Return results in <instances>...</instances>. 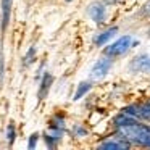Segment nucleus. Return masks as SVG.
<instances>
[{
  "label": "nucleus",
  "instance_id": "f257e3e1",
  "mask_svg": "<svg viewBox=\"0 0 150 150\" xmlns=\"http://www.w3.org/2000/svg\"><path fill=\"white\" fill-rule=\"evenodd\" d=\"M120 132L129 142L150 147V126H144V124L134 123V124H129V126L120 127Z\"/></svg>",
  "mask_w": 150,
  "mask_h": 150
},
{
  "label": "nucleus",
  "instance_id": "f03ea898",
  "mask_svg": "<svg viewBox=\"0 0 150 150\" xmlns=\"http://www.w3.org/2000/svg\"><path fill=\"white\" fill-rule=\"evenodd\" d=\"M131 47V36L120 37L116 42H113L110 47L105 49V55L108 57H121L127 52V49Z\"/></svg>",
  "mask_w": 150,
  "mask_h": 150
},
{
  "label": "nucleus",
  "instance_id": "7ed1b4c3",
  "mask_svg": "<svg viewBox=\"0 0 150 150\" xmlns=\"http://www.w3.org/2000/svg\"><path fill=\"white\" fill-rule=\"evenodd\" d=\"M110 68H111V60L110 58H107V57L98 58L97 62L94 63L92 69H91V78L92 79H102V78H105V76L108 74V71H110Z\"/></svg>",
  "mask_w": 150,
  "mask_h": 150
},
{
  "label": "nucleus",
  "instance_id": "20e7f679",
  "mask_svg": "<svg viewBox=\"0 0 150 150\" xmlns=\"http://www.w3.org/2000/svg\"><path fill=\"white\" fill-rule=\"evenodd\" d=\"M87 13H89V16L92 18V21L97 23V24H102L105 21V16H107L105 7L102 4H98V2H95V4H92L91 7H89Z\"/></svg>",
  "mask_w": 150,
  "mask_h": 150
},
{
  "label": "nucleus",
  "instance_id": "39448f33",
  "mask_svg": "<svg viewBox=\"0 0 150 150\" xmlns=\"http://www.w3.org/2000/svg\"><path fill=\"white\" fill-rule=\"evenodd\" d=\"M129 68L132 71H144V73H150V57H147L145 53L144 55H139L129 63Z\"/></svg>",
  "mask_w": 150,
  "mask_h": 150
},
{
  "label": "nucleus",
  "instance_id": "423d86ee",
  "mask_svg": "<svg viewBox=\"0 0 150 150\" xmlns=\"http://www.w3.org/2000/svg\"><path fill=\"white\" fill-rule=\"evenodd\" d=\"M11 2H13V0H2V31L7 29L8 21H10Z\"/></svg>",
  "mask_w": 150,
  "mask_h": 150
},
{
  "label": "nucleus",
  "instance_id": "0eeeda50",
  "mask_svg": "<svg viewBox=\"0 0 150 150\" xmlns=\"http://www.w3.org/2000/svg\"><path fill=\"white\" fill-rule=\"evenodd\" d=\"M116 33H118V28H116V26H113V28H108L107 31H103V33H100L97 37H95V40H94V42L97 44V45H103V44H107L108 40H110V39H111V37H113Z\"/></svg>",
  "mask_w": 150,
  "mask_h": 150
},
{
  "label": "nucleus",
  "instance_id": "6e6552de",
  "mask_svg": "<svg viewBox=\"0 0 150 150\" xmlns=\"http://www.w3.org/2000/svg\"><path fill=\"white\" fill-rule=\"evenodd\" d=\"M134 123H136V118L124 113V111H121L118 116H115V126L116 127H124V126H129V124H134Z\"/></svg>",
  "mask_w": 150,
  "mask_h": 150
},
{
  "label": "nucleus",
  "instance_id": "1a4fd4ad",
  "mask_svg": "<svg viewBox=\"0 0 150 150\" xmlns=\"http://www.w3.org/2000/svg\"><path fill=\"white\" fill-rule=\"evenodd\" d=\"M52 82H53V78H52V74H50V73H45V74H44V79H42V82H40V89H39V98H44L47 94H49V89H50V86H52Z\"/></svg>",
  "mask_w": 150,
  "mask_h": 150
},
{
  "label": "nucleus",
  "instance_id": "9d476101",
  "mask_svg": "<svg viewBox=\"0 0 150 150\" xmlns=\"http://www.w3.org/2000/svg\"><path fill=\"white\" fill-rule=\"evenodd\" d=\"M129 147V142L124 140H107L100 145V149H127Z\"/></svg>",
  "mask_w": 150,
  "mask_h": 150
},
{
  "label": "nucleus",
  "instance_id": "9b49d317",
  "mask_svg": "<svg viewBox=\"0 0 150 150\" xmlns=\"http://www.w3.org/2000/svg\"><path fill=\"white\" fill-rule=\"evenodd\" d=\"M89 91H91V82H81V84L78 86V91H76L74 98H73V100H79V98L84 97Z\"/></svg>",
  "mask_w": 150,
  "mask_h": 150
},
{
  "label": "nucleus",
  "instance_id": "f8f14e48",
  "mask_svg": "<svg viewBox=\"0 0 150 150\" xmlns=\"http://www.w3.org/2000/svg\"><path fill=\"white\" fill-rule=\"evenodd\" d=\"M7 139H8L10 144H13V140H15V127H13V124H8V127H7Z\"/></svg>",
  "mask_w": 150,
  "mask_h": 150
},
{
  "label": "nucleus",
  "instance_id": "ddd939ff",
  "mask_svg": "<svg viewBox=\"0 0 150 150\" xmlns=\"http://www.w3.org/2000/svg\"><path fill=\"white\" fill-rule=\"evenodd\" d=\"M37 137H39V136H37L36 132H34L33 136L29 137V142H28V147H29V149H34V147H36V144H37Z\"/></svg>",
  "mask_w": 150,
  "mask_h": 150
},
{
  "label": "nucleus",
  "instance_id": "4468645a",
  "mask_svg": "<svg viewBox=\"0 0 150 150\" xmlns=\"http://www.w3.org/2000/svg\"><path fill=\"white\" fill-rule=\"evenodd\" d=\"M34 53H36V49H34V47H31V49H29V52H28V55H26V58H24V63H26V65H28V63H31V62H33L31 58H33V55H34Z\"/></svg>",
  "mask_w": 150,
  "mask_h": 150
},
{
  "label": "nucleus",
  "instance_id": "2eb2a0df",
  "mask_svg": "<svg viewBox=\"0 0 150 150\" xmlns=\"http://www.w3.org/2000/svg\"><path fill=\"white\" fill-rule=\"evenodd\" d=\"M74 132L78 134V136H86L87 131H86L84 127H81V126H74Z\"/></svg>",
  "mask_w": 150,
  "mask_h": 150
},
{
  "label": "nucleus",
  "instance_id": "dca6fc26",
  "mask_svg": "<svg viewBox=\"0 0 150 150\" xmlns=\"http://www.w3.org/2000/svg\"><path fill=\"white\" fill-rule=\"evenodd\" d=\"M140 15H144V16H149V15H150V4L144 5V8H142V11H140Z\"/></svg>",
  "mask_w": 150,
  "mask_h": 150
}]
</instances>
